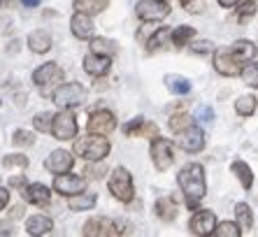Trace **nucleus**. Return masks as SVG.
I'll return each instance as SVG.
<instances>
[{
	"label": "nucleus",
	"instance_id": "f8f14e48",
	"mask_svg": "<svg viewBox=\"0 0 258 237\" xmlns=\"http://www.w3.org/2000/svg\"><path fill=\"white\" fill-rule=\"evenodd\" d=\"M89 133H98V135H109V133L116 128V118L109 109H98L89 116V124H86Z\"/></svg>",
	"mask_w": 258,
	"mask_h": 237
},
{
	"label": "nucleus",
	"instance_id": "f704fd0d",
	"mask_svg": "<svg viewBox=\"0 0 258 237\" xmlns=\"http://www.w3.org/2000/svg\"><path fill=\"white\" fill-rule=\"evenodd\" d=\"M186 126H191V118H188L186 114H174V116L170 118V131L172 133H181Z\"/></svg>",
	"mask_w": 258,
	"mask_h": 237
},
{
	"label": "nucleus",
	"instance_id": "39448f33",
	"mask_svg": "<svg viewBox=\"0 0 258 237\" xmlns=\"http://www.w3.org/2000/svg\"><path fill=\"white\" fill-rule=\"evenodd\" d=\"M151 160H154V167H156L158 172H165L172 167L174 163V147L170 140H165V137H154L151 140Z\"/></svg>",
	"mask_w": 258,
	"mask_h": 237
},
{
	"label": "nucleus",
	"instance_id": "ddd939ff",
	"mask_svg": "<svg viewBox=\"0 0 258 237\" xmlns=\"http://www.w3.org/2000/svg\"><path fill=\"white\" fill-rule=\"evenodd\" d=\"M216 225V216L214 212H210V209H198V212L191 216V221H188V230H191V235H212V230H214Z\"/></svg>",
	"mask_w": 258,
	"mask_h": 237
},
{
	"label": "nucleus",
	"instance_id": "473e14b6",
	"mask_svg": "<svg viewBox=\"0 0 258 237\" xmlns=\"http://www.w3.org/2000/svg\"><path fill=\"white\" fill-rule=\"evenodd\" d=\"M91 51L93 53H105V56H114L116 44L112 40H105V37H93V42H91Z\"/></svg>",
	"mask_w": 258,
	"mask_h": 237
},
{
	"label": "nucleus",
	"instance_id": "1a4fd4ad",
	"mask_svg": "<svg viewBox=\"0 0 258 237\" xmlns=\"http://www.w3.org/2000/svg\"><path fill=\"white\" fill-rule=\"evenodd\" d=\"M135 14L138 19L147 21V24H154V21H161L170 14V5L165 0H140L135 5Z\"/></svg>",
	"mask_w": 258,
	"mask_h": 237
},
{
	"label": "nucleus",
	"instance_id": "4468645a",
	"mask_svg": "<svg viewBox=\"0 0 258 237\" xmlns=\"http://www.w3.org/2000/svg\"><path fill=\"white\" fill-rule=\"evenodd\" d=\"M86 186L84 177H77V174H68V172H60L54 179V189L63 196H75V193H82Z\"/></svg>",
	"mask_w": 258,
	"mask_h": 237
},
{
	"label": "nucleus",
	"instance_id": "37998d69",
	"mask_svg": "<svg viewBox=\"0 0 258 237\" xmlns=\"http://www.w3.org/2000/svg\"><path fill=\"white\" fill-rule=\"evenodd\" d=\"M7 202H10V191L0 186V209H5Z\"/></svg>",
	"mask_w": 258,
	"mask_h": 237
},
{
	"label": "nucleus",
	"instance_id": "412c9836",
	"mask_svg": "<svg viewBox=\"0 0 258 237\" xmlns=\"http://www.w3.org/2000/svg\"><path fill=\"white\" fill-rule=\"evenodd\" d=\"M28 47L35 53H47L51 49V35L47 30H33L28 35Z\"/></svg>",
	"mask_w": 258,
	"mask_h": 237
},
{
	"label": "nucleus",
	"instance_id": "20e7f679",
	"mask_svg": "<svg viewBox=\"0 0 258 237\" xmlns=\"http://www.w3.org/2000/svg\"><path fill=\"white\" fill-rule=\"evenodd\" d=\"M84 100H86V89L77 82L60 84L58 89L54 91V102L60 107V109H72V107L82 105Z\"/></svg>",
	"mask_w": 258,
	"mask_h": 237
},
{
	"label": "nucleus",
	"instance_id": "c756f323",
	"mask_svg": "<svg viewBox=\"0 0 258 237\" xmlns=\"http://www.w3.org/2000/svg\"><path fill=\"white\" fill-rule=\"evenodd\" d=\"M235 112L240 114V116H251L256 112V98L253 95H240L235 100Z\"/></svg>",
	"mask_w": 258,
	"mask_h": 237
},
{
	"label": "nucleus",
	"instance_id": "4c0bfd02",
	"mask_svg": "<svg viewBox=\"0 0 258 237\" xmlns=\"http://www.w3.org/2000/svg\"><path fill=\"white\" fill-rule=\"evenodd\" d=\"M3 165L5 167H28V158L21 154H12L3 158Z\"/></svg>",
	"mask_w": 258,
	"mask_h": 237
},
{
	"label": "nucleus",
	"instance_id": "a18cd8bd",
	"mask_svg": "<svg viewBox=\"0 0 258 237\" xmlns=\"http://www.w3.org/2000/svg\"><path fill=\"white\" fill-rule=\"evenodd\" d=\"M10 186H14V189H21V186H26V179L24 177H12V179H10Z\"/></svg>",
	"mask_w": 258,
	"mask_h": 237
},
{
	"label": "nucleus",
	"instance_id": "b1692460",
	"mask_svg": "<svg viewBox=\"0 0 258 237\" xmlns=\"http://www.w3.org/2000/svg\"><path fill=\"white\" fill-rule=\"evenodd\" d=\"M230 53H233L240 63H246V61H251L253 56H256V47H253L249 40H237L233 47H230Z\"/></svg>",
	"mask_w": 258,
	"mask_h": 237
},
{
	"label": "nucleus",
	"instance_id": "e433bc0d",
	"mask_svg": "<svg viewBox=\"0 0 258 237\" xmlns=\"http://www.w3.org/2000/svg\"><path fill=\"white\" fill-rule=\"evenodd\" d=\"M51 116H54V114H49V112L37 114V116L33 118V124H35L37 131H40V133H49V128H51Z\"/></svg>",
	"mask_w": 258,
	"mask_h": 237
},
{
	"label": "nucleus",
	"instance_id": "7c9ffc66",
	"mask_svg": "<svg viewBox=\"0 0 258 237\" xmlns=\"http://www.w3.org/2000/svg\"><path fill=\"white\" fill-rule=\"evenodd\" d=\"M165 82H168V89L172 91V93H177V95L191 93V82H188V79H184V77H172V75H168V77H165Z\"/></svg>",
	"mask_w": 258,
	"mask_h": 237
},
{
	"label": "nucleus",
	"instance_id": "9b49d317",
	"mask_svg": "<svg viewBox=\"0 0 258 237\" xmlns=\"http://www.w3.org/2000/svg\"><path fill=\"white\" fill-rule=\"evenodd\" d=\"M214 70L223 77H235V75H240L242 70V63L235 58L230 49H216L214 51Z\"/></svg>",
	"mask_w": 258,
	"mask_h": 237
},
{
	"label": "nucleus",
	"instance_id": "aec40b11",
	"mask_svg": "<svg viewBox=\"0 0 258 237\" xmlns=\"http://www.w3.org/2000/svg\"><path fill=\"white\" fill-rule=\"evenodd\" d=\"M54 230V221L44 216V214H33L28 221H26V232L28 235H47V232Z\"/></svg>",
	"mask_w": 258,
	"mask_h": 237
},
{
	"label": "nucleus",
	"instance_id": "f3484780",
	"mask_svg": "<svg viewBox=\"0 0 258 237\" xmlns=\"http://www.w3.org/2000/svg\"><path fill=\"white\" fill-rule=\"evenodd\" d=\"M123 133H126L128 137L135 135V137H149V140H154V137L158 135V126L147 121V118H142V116H138L123 126Z\"/></svg>",
	"mask_w": 258,
	"mask_h": 237
},
{
	"label": "nucleus",
	"instance_id": "5701e85b",
	"mask_svg": "<svg viewBox=\"0 0 258 237\" xmlns=\"http://www.w3.org/2000/svg\"><path fill=\"white\" fill-rule=\"evenodd\" d=\"M96 205V193H75V196H68V207L72 212H84Z\"/></svg>",
	"mask_w": 258,
	"mask_h": 237
},
{
	"label": "nucleus",
	"instance_id": "a878e982",
	"mask_svg": "<svg viewBox=\"0 0 258 237\" xmlns=\"http://www.w3.org/2000/svg\"><path fill=\"white\" fill-rule=\"evenodd\" d=\"M107 5H109V0H75V10L82 14H89V17L100 14Z\"/></svg>",
	"mask_w": 258,
	"mask_h": 237
},
{
	"label": "nucleus",
	"instance_id": "09e8293b",
	"mask_svg": "<svg viewBox=\"0 0 258 237\" xmlns=\"http://www.w3.org/2000/svg\"><path fill=\"white\" fill-rule=\"evenodd\" d=\"M21 5H26V7H37V5H40V0H21Z\"/></svg>",
	"mask_w": 258,
	"mask_h": 237
},
{
	"label": "nucleus",
	"instance_id": "de8ad7c7",
	"mask_svg": "<svg viewBox=\"0 0 258 237\" xmlns=\"http://www.w3.org/2000/svg\"><path fill=\"white\" fill-rule=\"evenodd\" d=\"M221 7H235V5H240L242 0H216Z\"/></svg>",
	"mask_w": 258,
	"mask_h": 237
},
{
	"label": "nucleus",
	"instance_id": "7ed1b4c3",
	"mask_svg": "<svg viewBox=\"0 0 258 237\" xmlns=\"http://www.w3.org/2000/svg\"><path fill=\"white\" fill-rule=\"evenodd\" d=\"M112 196L116 198L119 202H131L135 198V186H133V174L126 170V167H114L112 174H109V182H107Z\"/></svg>",
	"mask_w": 258,
	"mask_h": 237
},
{
	"label": "nucleus",
	"instance_id": "4be33fe9",
	"mask_svg": "<svg viewBox=\"0 0 258 237\" xmlns=\"http://www.w3.org/2000/svg\"><path fill=\"white\" fill-rule=\"evenodd\" d=\"M154 209H156V216L161 221H172L174 216H177V202H174L170 196L158 198L156 205H154Z\"/></svg>",
	"mask_w": 258,
	"mask_h": 237
},
{
	"label": "nucleus",
	"instance_id": "423d86ee",
	"mask_svg": "<svg viewBox=\"0 0 258 237\" xmlns=\"http://www.w3.org/2000/svg\"><path fill=\"white\" fill-rule=\"evenodd\" d=\"M49 133L56 140H72V137H77V118H75V114L70 109H60L58 114H54Z\"/></svg>",
	"mask_w": 258,
	"mask_h": 237
},
{
	"label": "nucleus",
	"instance_id": "2eb2a0df",
	"mask_svg": "<svg viewBox=\"0 0 258 237\" xmlns=\"http://www.w3.org/2000/svg\"><path fill=\"white\" fill-rule=\"evenodd\" d=\"M72 163H75V156L66 149H56L49 154V158L44 160V167L54 174H60V172H70L72 170Z\"/></svg>",
	"mask_w": 258,
	"mask_h": 237
},
{
	"label": "nucleus",
	"instance_id": "c03bdc74",
	"mask_svg": "<svg viewBox=\"0 0 258 237\" xmlns=\"http://www.w3.org/2000/svg\"><path fill=\"white\" fill-rule=\"evenodd\" d=\"M12 223L10 221H0V235H12Z\"/></svg>",
	"mask_w": 258,
	"mask_h": 237
},
{
	"label": "nucleus",
	"instance_id": "2f4dec72",
	"mask_svg": "<svg viewBox=\"0 0 258 237\" xmlns=\"http://www.w3.org/2000/svg\"><path fill=\"white\" fill-rule=\"evenodd\" d=\"M214 237H240L242 230L237 223H230V221H223V223H216L214 230H212Z\"/></svg>",
	"mask_w": 258,
	"mask_h": 237
},
{
	"label": "nucleus",
	"instance_id": "ea45409f",
	"mask_svg": "<svg viewBox=\"0 0 258 237\" xmlns=\"http://www.w3.org/2000/svg\"><path fill=\"white\" fill-rule=\"evenodd\" d=\"M196 118H198L200 124H212V121H214V109L207 105L198 107V109H196Z\"/></svg>",
	"mask_w": 258,
	"mask_h": 237
},
{
	"label": "nucleus",
	"instance_id": "72a5a7b5",
	"mask_svg": "<svg viewBox=\"0 0 258 237\" xmlns=\"http://www.w3.org/2000/svg\"><path fill=\"white\" fill-rule=\"evenodd\" d=\"M242 79H244V84H249L251 89H258V63H249V66H244L240 70Z\"/></svg>",
	"mask_w": 258,
	"mask_h": 237
},
{
	"label": "nucleus",
	"instance_id": "79ce46f5",
	"mask_svg": "<svg viewBox=\"0 0 258 237\" xmlns=\"http://www.w3.org/2000/svg\"><path fill=\"white\" fill-rule=\"evenodd\" d=\"M212 49H214V44H212V42H207V40H200V42H196V44H191V51L193 53H210Z\"/></svg>",
	"mask_w": 258,
	"mask_h": 237
},
{
	"label": "nucleus",
	"instance_id": "a19ab883",
	"mask_svg": "<svg viewBox=\"0 0 258 237\" xmlns=\"http://www.w3.org/2000/svg\"><path fill=\"white\" fill-rule=\"evenodd\" d=\"M179 3L186 12H193V14H200L205 10V0H179Z\"/></svg>",
	"mask_w": 258,
	"mask_h": 237
},
{
	"label": "nucleus",
	"instance_id": "9d476101",
	"mask_svg": "<svg viewBox=\"0 0 258 237\" xmlns=\"http://www.w3.org/2000/svg\"><path fill=\"white\" fill-rule=\"evenodd\" d=\"M179 144L186 154H198V151H203L205 149V133L203 128H198V126H186L184 131L179 133Z\"/></svg>",
	"mask_w": 258,
	"mask_h": 237
},
{
	"label": "nucleus",
	"instance_id": "8fccbe9b",
	"mask_svg": "<svg viewBox=\"0 0 258 237\" xmlns=\"http://www.w3.org/2000/svg\"><path fill=\"white\" fill-rule=\"evenodd\" d=\"M0 3H3V0H0Z\"/></svg>",
	"mask_w": 258,
	"mask_h": 237
},
{
	"label": "nucleus",
	"instance_id": "6ab92c4d",
	"mask_svg": "<svg viewBox=\"0 0 258 237\" xmlns=\"http://www.w3.org/2000/svg\"><path fill=\"white\" fill-rule=\"evenodd\" d=\"M70 28H72V35L79 37V40H91L93 37V21H91L89 14L77 12L70 19Z\"/></svg>",
	"mask_w": 258,
	"mask_h": 237
},
{
	"label": "nucleus",
	"instance_id": "0eeeda50",
	"mask_svg": "<svg viewBox=\"0 0 258 237\" xmlns=\"http://www.w3.org/2000/svg\"><path fill=\"white\" fill-rule=\"evenodd\" d=\"M33 82L44 95L51 93V86H56L58 82H63V70L58 68V63H44L33 72Z\"/></svg>",
	"mask_w": 258,
	"mask_h": 237
},
{
	"label": "nucleus",
	"instance_id": "6e6552de",
	"mask_svg": "<svg viewBox=\"0 0 258 237\" xmlns=\"http://www.w3.org/2000/svg\"><path fill=\"white\" fill-rule=\"evenodd\" d=\"M121 228H123V223H119V221H112L107 219V216H93V219H89L84 223V235L86 237H107V235H121Z\"/></svg>",
	"mask_w": 258,
	"mask_h": 237
},
{
	"label": "nucleus",
	"instance_id": "cd10ccee",
	"mask_svg": "<svg viewBox=\"0 0 258 237\" xmlns=\"http://www.w3.org/2000/svg\"><path fill=\"white\" fill-rule=\"evenodd\" d=\"M165 44H172V40H170V28L161 26V28H156L154 30V35L149 37L147 49H149V51H156V49H163Z\"/></svg>",
	"mask_w": 258,
	"mask_h": 237
},
{
	"label": "nucleus",
	"instance_id": "58836bf2",
	"mask_svg": "<svg viewBox=\"0 0 258 237\" xmlns=\"http://www.w3.org/2000/svg\"><path fill=\"white\" fill-rule=\"evenodd\" d=\"M253 14H256V3H253V0H246V3H242V7H240V14H237V19H240L242 24H244L246 19H251Z\"/></svg>",
	"mask_w": 258,
	"mask_h": 237
},
{
	"label": "nucleus",
	"instance_id": "49530a36",
	"mask_svg": "<svg viewBox=\"0 0 258 237\" xmlns=\"http://www.w3.org/2000/svg\"><path fill=\"white\" fill-rule=\"evenodd\" d=\"M10 216H12V219H21V216H24V207H21V205H17V207H12V212H10Z\"/></svg>",
	"mask_w": 258,
	"mask_h": 237
},
{
	"label": "nucleus",
	"instance_id": "c9c22d12",
	"mask_svg": "<svg viewBox=\"0 0 258 237\" xmlns=\"http://www.w3.org/2000/svg\"><path fill=\"white\" fill-rule=\"evenodd\" d=\"M12 142L17 144V147H30V144L35 142V137H33L30 131H14Z\"/></svg>",
	"mask_w": 258,
	"mask_h": 237
},
{
	"label": "nucleus",
	"instance_id": "bb28decb",
	"mask_svg": "<svg viewBox=\"0 0 258 237\" xmlns=\"http://www.w3.org/2000/svg\"><path fill=\"white\" fill-rule=\"evenodd\" d=\"M230 172H233L235 177L240 179V184L244 186V189H251L253 174H251V167L246 165L244 160H233V165H230Z\"/></svg>",
	"mask_w": 258,
	"mask_h": 237
},
{
	"label": "nucleus",
	"instance_id": "a211bd4d",
	"mask_svg": "<svg viewBox=\"0 0 258 237\" xmlns=\"http://www.w3.org/2000/svg\"><path fill=\"white\" fill-rule=\"evenodd\" d=\"M24 200L35 205V207H47L51 202V191L44 184H28L24 189Z\"/></svg>",
	"mask_w": 258,
	"mask_h": 237
},
{
	"label": "nucleus",
	"instance_id": "dca6fc26",
	"mask_svg": "<svg viewBox=\"0 0 258 237\" xmlns=\"http://www.w3.org/2000/svg\"><path fill=\"white\" fill-rule=\"evenodd\" d=\"M109 68H112V56L93 53V51L84 56V70L89 72L91 77H102V75H107Z\"/></svg>",
	"mask_w": 258,
	"mask_h": 237
},
{
	"label": "nucleus",
	"instance_id": "f03ea898",
	"mask_svg": "<svg viewBox=\"0 0 258 237\" xmlns=\"http://www.w3.org/2000/svg\"><path fill=\"white\" fill-rule=\"evenodd\" d=\"M109 149H112V147H109V140L105 135L89 133L86 137H79L77 142H75L72 151H75V156H79V158L96 163V160H105V158H107Z\"/></svg>",
	"mask_w": 258,
	"mask_h": 237
},
{
	"label": "nucleus",
	"instance_id": "c85d7f7f",
	"mask_svg": "<svg viewBox=\"0 0 258 237\" xmlns=\"http://www.w3.org/2000/svg\"><path fill=\"white\" fill-rule=\"evenodd\" d=\"M193 37H196V30H193L191 26H179V28L170 30V40H172L177 47H184V44H188Z\"/></svg>",
	"mask_w": 258,
	"mask_h": 237
},
{
	"label": "nucleus",
	"instance_id": "f257e3e1",
	"mask_svg": "<svg viewBox=\"0 0 258 237\" xmlns=\"http://www.w3.org/2000/svg\"><path fill=\"white\" fill-rule=\"evenodd\" d=\"M177 184L186 198V205L196 209L207 196V182H205V167L200 163H188L177 174Z\"/></svg>",
	"mask_w": 258,
	"mask_h": 237
},
{
	"label": "nucleus",
	"instance_id": "393cba45",
	"mask_svg": "<svg viewBox=\"0 0 258 237\" xmlns=\"http://www.w3.org/2000/svg\"><path fill=\"white\" fill-rule=\"evenodd\" d=\"M235 219H237V225H240V230H251L253 225V214H251V207L246 205V202H237L235 205Z\"/></svg>",
	"mask_w": 258,
	"mask_h": 237
}]
</instances>
